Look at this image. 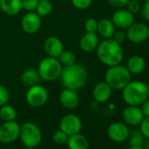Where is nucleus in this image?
<instances>
[{"instance_id":"nucleus-1","label":"nucleus","mask_w":149,"mask_h":149,"mask_svg":"<svg viewBox=\"0 0 149 149\" xmlns=\"http://www.w3.org/2000/svg\"><path fill=\"white\" fill-rule=\"evenodd\" d=\"M88 78L89 74L85 67L77 63L63 67L60 76L63 87L74 91L84 88L88 82Z\"/></svg>"},{"instance_id":"nucleus-2","label":"nucleus","mask_w":149,"mask_h":149,"mask_svg":"<svg viewBox=\"0 0 149 149\" xmlns=\"http://www.w3.org/2000/svg\"><path fill=\"white\" fill-rule=\"evenodd\" d=\"M99 61L107 67L121 64L124 58V51L121 44L112 39L104 40L99 42L97 48Z\"/></svg>"},{"instance_id":"nucleus-3","label":"nucleus","mask_w":149,"mask_h":149,"mask_svg":"<svg viewBox=\"0 0 149 149\" xmlns=\"http://www.w3.org/2000/svg\"><path fill=\"white\" fill-rule=\"evenodd\" d=\"M122 91L123 99L127 105L140 106L149 97V88L141 81H131Z\"/></svg>"},{"instance_id":"nucleus-4","label":"nucleus","mask_w":149,"mask_h":149,"mask_svg":"<svg viewBox=\"0 0 149 149\" xmlns=\"http://www.w3.org/2000/svg\"><path fill=\"white\" fill-rule=\"evenodd\" d=\"M105 82L112 90H123L132 80V74L125 66L121 64L108 67L104 74Z\"/></svg>"},{"instance_id":"nucleus-5","label":"nucleus","mask_w":149,"mask_h":149,"mask_svg":"<svg viewBox=\"0 0 149 149\" xmlns=\"http://www.w3.org/2000/svg\"><path fill=\"white\" fill-rule=\"evenodd\" d=\"M62 68L57 58L47 56L40 61L37 70L40 79L46 82H53L60 78Z\"/></svg>"},{"instance_id":"nucleus-6","label":"nucleus","mask_w":149,"mask_h":149,"mask_svg":"<svg viewBox=\"0 0 149 149\" xmlns=\"http://www.w3.org/2000/svg\"><path fill=\"white\" fill-rule=\"evenodd\" d=\"M19 139L26 148H34L40 144L42 133L36 124L26 122L20 126Z\"/></svg>"},{"instance_id":"nucleus-7","label":"nucleus","mask_w":149,"mask_h":149,"mask_svg":"<svg viewBox=\"0 0 149 149\" xmlns=\"http://www.w3.org/2000/svg\"><path fill=\"white\" fill-rule=\"evenodd\" d=\"M48 99V92L46 88L41 85L35 84L29 87L26 94L27 104L33 108H40L47 103Z\"/></svg>"},{"instance_id":"nucleus-8","label":"nucleus","mask_w":149,"mask_h":149,"mask_svg":"<svg viewBox=\"0 0 149 149\" xmlns=\"http://www.w3.org/2000/svg\"><path fill=\"white\" fill-rule=\"evenodd\" d=\"M126 39L134 44L146 41L149 37V27L145 23L138 22L131 25L125 32Z\"/></svg>"},{"instance_id":"nucleus-9","label":"nucleus","mask_w":149,"mask_h":149,"mask_svg":"<svg viewBox=\"0 0 149 149\" xmlns=\"http://www.w3.org/2000/svg\"><path fill=\"white\" fill-rule=\"evenodd\" d=\"M20 125L15 120L5 121L0 125V142L11 143L19 138Z\"/></svg>"},{"instance_id":"nucleus-10","label":"nucleus","mask_w":149,"mask_h":149,"mask_svg":"<svg viewBox=\"0 0 149 149\" xmlns=\"http://www.w3.org/2000/svg\"><path fill=\"white\" fill-rule=\"evenodd\" d=\"M83 128L81 118L76 114H67L63 116L60 121V129L68 136L79 133Z\"/></svg>"},{"instance_id":"nucleus-11","label":"nucleus","mask_w":149,"mask_h":149,"mask_svg":"<svg viewBox=\"0 0 149 149\" xmlns=\"http://www.w3.org/2000/svg\"><path fill=\"white\" fill-rule=\"evenodd\" d=\"M111 21L114 26L119 29H127L134 23V15L130 13L126 8L117 9L111 17Z\"/></svg>"},{"instance_id":"nucleus-12","label":"nucleus","mask_w":149,"mask_h":149,"mask_svg":"<svg viewBox=\"0 0 149 149\" xmlns=\"http://www.w3.org/2000/svg\"><path fill=\"white\" fill-rule=\"evenodd\" d=\"M22 29L29 34L35 33L41 26L40 16L34 12H28L26 13L21 20Z\"/></svg>"},{"instance_id":"nucleus-13","label":"nucleus","mask_w":149,"mask_h":149,"mask_svg":"<svg viewBox=\"0 0 149 149\" xmlns=\"http://www.w3.org/2000/svg\"><path fill=\"white\" fill-rule=\"evenodd\" d=\"M107 134L111 140L115 142H123L128 139L130 131L126 125L120 122H115L109 125Z\"/></svg>"},{"instance_id":"nucleus-14","label":"nucleus","mask_w":149,"mask_h":149,"mask_svg":"<svg viewBox=\"0 0 149 149\" xmlns=\"http://www.w3.org/2000/svg\"><path fill=\"white\" fill-rule=\"evenodd\" d=\"M122 118L130 125H139L145 116L139 106L127 105L122 111Z\"/></svg>"},{"instance_id":"nucleus-15","label":"nucleus","mask_w":149,"mask_h":149,"mask_svg":"<svg viewBox=\"0 0 149 149\" xmlns=\"http://www.w3.org/2000/svg\"><path fill=\"white\" fill-rule=\"evenodd\" d=\"M60 103L68 110L76 109L80 103V98L77 91L64 88L60 93Z\"/></svg>"},{"instance_id":"nucleus-16","label":"nucleus","mask_w":149,"mask_h":149,"mask_svg":"<svg viewBox=\"0 0 149 149\" xmlns=\"http://www.w3.org/2000/svg\"><path fill=\"white\" fill-rule=\"evenodd\" d=\"M112 94V89L111 86L104 81L97 83L92 91V96L96 102L99 104H103L107 102Z\"/></svg>"},{"instance_id":"nucleus-17","label":"nucleus","mask_w":149,"mask_h":149,"mask_svg":"<svg viewBox=\"0 0 149 149\" xmlns=\"http://www.w3.org/2000/svg\"><path fill=\"white\" fill-rule=\"evenodd\" d=\"M44 49L48 56L58 58L61 52L64 50V47L62 41L59 38L55 36H50L45 40Z\"/></svg>"},{"instance_id":"nucleus-18","label":"nucleus","mask_w":149,"mask_h":149,"mask_svg":"<svg viewBox=\"0 0 149 149\" xmlns=\"http://www.w3.org/2000/svg\"><path fill=\"white\" fill-rule=\"evenodd\" d=\"M99 44V38L97 33H84L80 40V47L85 53H91L97 50Z\"/></svg>"},{"instance_id":"nucleus-19","label":"nucleus","mask_w":149,"mask_h":149,"mask_svg":"<svg viewBox=\"0 0 149 149\" xmlns=\"http://www.w3.org/2000/svg\"><path fill=\"white\" fill-rule=\"evenodd\" d=\"M125 67L132 74H139L146 69V61L140 55H132L128 59Z\"/></svg>"},{"instance_id":"nucleus-20","label":"nucleus","mask_w":149,"mask_h":149,"mask_svg":"<svg viewBox=\"0 0 149 149\" xmlns=\"http://www.w3.org/2000/svg\"><path fill=\"white\" fill-rule=\"evenodd\" d=\"M116 31V26H114L111 19H102L97 22V33L104 40L111 39Z\"/></svg>"},{"instance_id":"nucleus-21","label":"nucleus","mask_w":149,"mask_h":149,"mask_svg":"<svg viewBox=\"0 0 149 149\" xmlns=\"http://www.w3.org/2000/svg\"><path fill=\"white\" fill-rule=\"evenodd\" d=\"M0 9L7 15H17L23 9L22 0H0Z\"/></svg>"},{"instance_id":"nucleus-22","label":"nucleus","mask_w":149,"mask_h":149,"mask_svg":"<svg viewBox=\"0 0 149 149\" xmlns=\"http://www.w3.org/2000/svg\"><path fill=\"white\" fill-rule=\"evenodd\" d=\"M66 144L68 149H88L89 147V141L87 138L80 132L69 135Z\"/></svg>"},{"instance_id":"nucleus-23","label":"nucleus","mask_w":149,"mask_h":149,"mask_svg":"<svg viewBox=\"0 0 149 149\" xmlns=\"http://www.w3.org/2000/svg\"><path fill=\"white\" fill-rule=\"evenodd\" d=\"M20 80L26 86L31 87L39 84L40 80V77L37 69L26 68L22 72L20 76Z\"/></svg>"},{"instance_id":"nucleus-24","label":"nucleus","mask_w":149,"mask_h":149,"mask_svg":"<svg viewBox=\"0 0 149 149\" xmlns=\"http://www.w3.org/2000/svg\"><path fill=\"white\" fill-rule=\"evenodd\" d=\"M17 118L16 110L8 104L0 106V119L5 121H13Z\"/></svg>"},{"instance_id":"nucleus-25","label":"nucleus","mask_w":149,"mask_h":149,"mask_svg":"<svg viewBox=\"0 0 149 149\" xmlns=\"http://www.w3.org/2000/svg\"><path fill=\"white\" fill-rule=\"evenodd\" d=\"M59 61L61 62L62 67L70 66L76 63V54L71 50H63L59 55Z\"/></svg>"},{"instance_id":"nucleus-26","label":"nucleus","mask_w":149,"mask_h":149,"mask_svg":"<svg viewBox=\"0 0 149 149\" xmlns=\"http://www.w3.org/2000/svg\"><path fill=\"white\" fill-rule=\"evenodd\" d=\"M52 9H53V6L50 1L49 0H46V1H40L38 3L37 8L35 11L40 17H45L50 14V13L52 12Z\"/></svg>"},{"instance_id":"nucleus-27","label":"nucleus","mask_w":149,"mask_h":149,"mask_svg":"<svg viewBox=\"0 0 149 149\" xmlns=\"http://www.w3.org/2000/svg\"><path fill=\"white\" fill-rule=\"evenodd\" d=\"M68 135L65 133L63 131H61V129L55 131L53 134V140L58 145L66 144L68 141Z\"/></svg>"},{"instance_id":"nucleus-28","label":"nucleus","mask_w":149,"mask_h":149,"mask_svg":"<svg viewBox=\"0 0 149 149\" xmlns=\"http://www.w3.org/2000/svg\"><path fill=\"white\" fill-rule=\"evenodd\" d=\"M9 100H10V93L8 89L6 86L0 84V106L8 104Z\"/></svg>"},{"instance_id":"nucleus-29","label":"nucleus","mask_w":149,"mask_h":149,"mask_svg":"<svg viewBox=\"0 0 149 149\" xmlns=\"http://www.w3.org/2000/svg\"><path fill=\"white\" fill-rule=\"evenodd\" d=\"M71 2L78 10H85L91 6L93 0H71Z\"/></svg>"},{"instance_id":"nucleus-30","label":"nucleus","mask_w":149,"mask_h":149,"mask_svg":"<svg viewBox=\"0 0 149 149\" xmlns=\"http://www.w3.org/2000/svg\"><path fill=\"white\" fill-rule=\"evenodd\" d=\"M97 20L96 19L91 18L86 20L84 24V28L87 33H97Z\"/></svg>"},{"instance_id":"nucleus-31","label":"nucleus","mask_w":149,"mask_h":149,"mask_svg":"<svg viewBox=\"0 0 149 149\" xmlns=\"http://www.w3.org/2000/svg\"><path fill=\"white\" fill-rule=\"evenodd\" d=\"M38 0H22V7L27 12H34L37 8Z\"/></svg>"},{"instance_id":"nucleus-32","label":"nucleus","mask_w":149,"mask_h":149,"mask_svg":"<svg viewBox=\"0 0 149 149\" xmlns=\"http://www.w3.org/2000/svg\"><path fill=\"white\" fill-rule=\"evenodd\" d=\"M125 7L130 13H132L134 15V14H137L140 12L141 6L138 1H136V0H130Z\"/></svg>"},{"instance_id":"nucleus-33","label":"nucleus","mask_w":149,"mask_h":149,"mask_svg":"<svg viewBox=\"0 0 149 149\" xmlns=\"http://www.w3.org/2000/svg\"><path fill=\"white\" fill-rule=\"evenodd\" d=\"M139 126L140 132L143 134V136L149 139V117H145L139 124Z\"/></svg>"},{"instance_id":"nucleus-34","label":"nucleus","mask_w":149,"mask_h":149,"mask_svg":"<svg viewBox=\"0 0 149 149\" xmlns=\"http://www.w3.org/2000/svg\"><path fill=\"white\" fill-rule=\"evenodd\" d=\"M107 3L113 8L121 9L125 8L130 0H106Z\"/></svg>"},{"instance_id":"nucleus-35","label":"nucleus","mask_w":149,"mask_h":149,"mask_svg":"<svg viewBox=\"0 0 149 149\" xmlns=\"http://www.w3.org/2000/svg\"><path fill=\"white\" fill-rule=\"evenodd\" d=\"M111 39L114 40L115 41H117L118 43L122 44L125 41V40L126 39L125 32H124L122 29L118 30V31H115V33H114V34H113V36H112Z\"/></svg>"},{"instance_id":"nucleus-36","label":"nucleus","mask_w":149,"mask_h":149,"mask_svg":"<svg viewBox=\"0 0 149 149\" xmlns=\"http://www.w3.org/2000/svg\"><path fill=\"white\" fill-rule=\"evenodd\" d=\"M139 13H140L141 17L145 20L149 21V1L148 2H145L143 4V6H141Z\"/></svg>"},{"instance_id":"nucleus-37","label":"nucleus","mask_w":149,"mask_h":149,"mask_svg":"<svg viewBox=\"0 0 149 149\" xmlns=\"http://www.w3.org/2000/svg\"><path fill=\"white\" fill-rule=\"evenodd\" d=\"M140 109L145 117H149V98H147L141 105Z\"/></svg>"},{"instance_id":"nucleus-38","label":"nucleus","mask_w":149,"mask_h":149,"mask_svg":"<svg viewBox=\"0 0 149 149\" xmlns=\"http://www.w3.org/2000/svg\"><path fill=\"white\" fill-rule=\"evenodd\" d=\"M128 149H145V148H144V147H142L141 146H132V147H130V148H128Z\"/></svg>"},{"instance_id":"nucleus-39","label":"nucleus","mask_w":149,"mask_h":149,"mask_svg":"<svg viewBox=\"0 0 149 149\" xmlns=\"http://www.w3.org/2000/svg\"><path fill=\"white\" fill-rule=\"evenodd\" d=\"M39 2H40V1H46V0H38Z\"/></svg>"},{"instance_id":"nucleus-40","label":"nucleus","mask_w":149,"mask_h":149,"mask_svg":"<svg viewBox=\"0 0 149 149\" xmlns=\"http://www.w3.org/2000/svg\"><path fill=\"white\" fill-rule=\"evenodd\" d=\"M149 1V0H145V2H148Z\"/></svg>"},{"instance_id":"nucleus-41","label":"nucleus","mask_w":149,"mask_h":149,"mask_svg":"<svg viewBox=\"0 0 149 149\" xmlns=\"http://www.w3.org/2000/svg\"><path fill=\"white\" fill-rule=\"evenodd\" d=\"M26 149H33V148H26Z\"/></svg>"}]
</instances>
